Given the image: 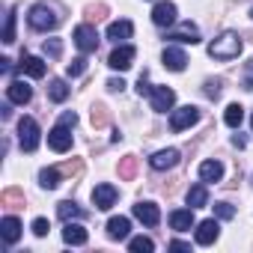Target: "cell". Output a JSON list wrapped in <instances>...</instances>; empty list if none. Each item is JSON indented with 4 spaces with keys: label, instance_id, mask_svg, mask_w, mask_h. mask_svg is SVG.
I'll return each mask as SVG.
<instances>
[{
    "label": "cell",
    "instance_id": "obj_1",
    "mask_svg": "<svg viewBox=\"0 0 253 253\" xmlns=\"http://www.w3.org/2000/svg\"><path fill=\"white\" fill-rule=\"evenodd\" d=\"M238 54H241V39L232 30H226L223 36H217L209 45V57H214V60H235Z\"/></svg>",
    "mask_w": 253,
    "mask_h": 253
},
{
    "label": "cell",
    "instance_id": "obj_2",
    "mask_svg": "<svg viewBox=\"0 0 253 253\" xmlns=\"http://www.w3.org/2000/svg\"><path fill=\"white\" fill-rule=\"evenodd\" d=\"M27 21H30V27H33V30L48 33V30H54V27H57V21H60V18L54 15V9H51L48 3H36V6L30 9Z\"/></svg>",
    "mask_w": 253,
    "mask_h": 253
},
{
    "label": "cell",
    "instance_id": "obj_3",
    "mask_svg": "<svg viewBox=\"0 0 253 253\" xmlns=\"http://www.w3.org/2000/svg\"><path fill=\"white\" fill-rule=\"evenodd\" d=\"M18 143L24 152H33L39 146V125L33 116H21L18 119Z\"/></svg>",
    "mask_w": 253,
    "mask_h": 253
},
{
    "label": "cell",
    "instance_id": "obj_4",
    "mask_svg": "<svg viewBox=\"0 0 253 253\" xmlns=\"http://www.w3.org/2000/svg\"><path fill=\"white\" fill-rule=\"evenodd\" d=\"M75 45H78L81 54H92V51L98 48V33H95V27H92V24H78V27H75Z\"/></svg>",
    "mask_w": 253,
    "mask_h": 253
},
{
    "label": "cell",
    "instance_id": "obj_5",
    "mask_svg": "<svg viewBox=\"0 0 253 253\" xmlns=\"http://www.w3.org/2000/svg\"><path fill=\"white\" fill-rule=\"evenodd\" d=\"M197 119H200V110L191 107V104H185V107L173 110V116H170V128H173V131H185V128H191Z\"/></svg>",
    "mask_w": 253,
    "mask_h": 253
},
{
    "label": "cell",
    "instance_id": "obj_6",
    "mask_svg": "<svg viewBox=\"0 0 253 253\" xmlns=\"http://www.w3.org/2000/svg\"><path fill=\"white\" fill-rule=\"evenodd\" d=\"M149 101H152V110H155V113H167V110L176 104V92H173L170 86H152Z\"/></svg>",
    "mask_w": 253,
    "mask_h": 253
},
{
    "label": "cell",
    "instance_id": "obj_7",
    "mask_svg": "<svg viewBox=\"0 0 253 253\" xmlns=\"http://www.w3.org/2000/svg\"><path fill=\"white\" fill-rule=\"evenodd\" d=\"M134 48L131 45H119L110 57H107V66L110 69H116V72H125V69H131V63H134Z\"/></svg>",
    "mask_w": 253,
    "mask_h": 253
},
{
    "label": "cell",
    "instance_id": "obj_8",
    "mask_svg": "<svg viewBox=\"0 0 253 253\" xmlns=\"http://www.w3.org/2000/svg\"><path fill=\"white\" fill-rule=\"evenodd\" d=\"M48 146L54 152H69L72 149V134H69V125H57V128L48 131Z\"/></svg>",
    "mask_w": 253,
    "mask_h": 253
},
{
    "label": "cell",
    "instance_id": "obj_9",
    "mask_svg": "<svg viewBox=\"0 0 253 253\" xmlns=\"http://www.w3.org/2000/svg\"><path fill=\"white\" fill-rule=\"evenodd\" d=\"M152 21L158 27H170L176 24V3H170V0H161V3H155L152 9Z\"/></svg>",
    "mask_w": 253,
    "mask_h": 253
},
{
    "label": "cell",
    "instance_id": "obj_10",
    "mask_svg": "<svg viewBox=\"0 0 253 253\" xmlns=\"http://www.w3.org/2000/svg\"><path fill=\"white\" fill-rule=\"evenodd\" d=\"M217 235H220V226H217V220H214V217H209V220L197 223V244L209 247V244H214V241H217Z\"/></svg>",
    "mask_w": 253,
    "mask_h": 253
},
{
    "label": "cell",
    "instance_id": "obj_11",
    "mask_svg": "<svg viewBox=\"0 0 253 253\" xmlns=\"http://www.w3.org/2000/svg\"><path fill=\"white\" fill-rule=\"evenodd\" d=\"M92 203H95V209H101V211H107L113 203H116V188L113 185H95V191H92Z\"/></svg>",
    "mask_w": 253,
    "mask_h": 253
},
{
    "label": "cell",
    "instance_id": "obj_12",
    "mask_svg": "<svg viewBox=\"0 0 253 253\" xmlns=\"http://www.w3.org/2000/svg\"><path fill=\"white\" fill-rule=\"evenodd\" d=\"M134 217L140 223H146V226H158L161 223V211H158L155 203H137L134 206Z\"/></svg>",
    "mask_w": 253,
    "mask_h": 253
},
{
    "label": "cell",
    "instance_id": "obj_13",
    "mask_svg": "<svg viewBox=\"0 0 253 253\" xmlns=\"http://www.w3.org/2000/svg\"><path fill=\"white\" fill-rule=\"evenodd\" d=\"M161 60H164V66H167L170 72H185V66H188L185 51H182V48H173V45L164 48V57H161Z\"/></svg>",
    "mask_w": 253,
    "mask_h": 253
},
{
    "label": "cell",
    "instance_id": "obj_14",
    "mask_svg": "<svg viewBox=\"0 0 253 253\" xmlns=\"http://www.w3.org/2000/svg\"><path fill=\"white\" fill-rule=\"evenodd\" d=\"M6 98H9L12 104H27V101L33 98V89H30L24 81H12V84L6 86Z\"/></svg>",
    "mask_w": 253,
    "mask_h": 253
},
{
    "label": "cell",
    "instance_id": "obj_15",
    "mask_svg": "<svg viewBox=\"0 0 253 253\" xmlns=\"http://www.w3.org/2000/svg\"><path fill=\"white\" fill-rule=\"evenodd\" d=\"M0 235H3L6 244H15V241L21 238V220L12 217V214H6L3 220H0Z\"/></svg>",
    "mask_w": 253,
    "mask_h": 253
},
{
    "label": "cell",
    "instance_id": "obj_16",
    "mask_svg": "<svg viewBox=\"0 0 253 253\" xmlns=\"http://www.w3.org/2000/svg\"><path fill=\"white\" fill-rule=\"evenodd\" d=\"M128 232H131V220L128 217H110L107 220V238L122 241V238H128Z\"/></svg>",
    "mask_w": 253,
    "mask_h": 253
},
{
    "label": "cell",
    "instance_id": "obj_17",
    "mask_svg": "<svg viewBox=\"0 0 253 253\" xmlns=\"http://www.w3.org/2000/svg\"><path fill=\"white\" fill-rule=\"evenodd\" d=\"M170 226L176 232H188L194 226V209H176V211H170Z\"/></svg>",
    "mask_w": 253,
    "mask_h": 253
},
{
    "label": "cell",
    "instance_id": "obj_18",
    "mask_svg": "<svg viewBox=\"0 0 253 253\" xmlns=\"http://www.w3.org/2000/svg\"><path fill=\"white\" fill-rule=\"evenodd\" d=\"M86 229L81 226V223H72V220H66V229H63V241L66 244H72V247H81V244H86Z\"/></svg>",
    "mask_w": 253,
    "mask_h": 253
},
{
    "label": "cell",
    "instance_id": "obj_19",
    "mask_svg": "<svg viewBox=\"0 0 253 253\" xmlns=\"http://www.w3.org/2000/svg\"><path fill=\"white\" fill-rule=\"evenodd\" d=\"M164 39H170V42H191V45H197V42H200V30H197L194 24H182L179 30H170Z\"/></svg>",
    "mask_w": 253,
    "mask_h": 253
},
{
    "label": "cell",
    "instance_id": "obj_20",
    "mask_svg": "<svg viewBox=\"0 0 253 253\" xmlns=\"http://www.w3.org/2000/svg\"><path fill=\"white\" fill-rule=\"evenodd\" d=\"M149 164H152L155 170H170V167L179 164V152H176V149H161V152H155V155L149 158Z\"/></svg>",
    "mask_w": 253,
    "mask_h": 253
},
{
    "label": "cell",
    "instance_id": "obj_21",
    "mask_svg": "<svg viewBox=\"0 0 253 253\" xmlns=\"http://www.w3.org/2000/svg\"><path fill=\"white\" fill-rule=\"evenodd\" d=\"M131 33H134V27H131V21H113L110 27H107V39L110 42H125V39H131Z\"/></svg>",
    "mask_w": 253,
    "mask_h": 253
},
{
    "label": "cell",
    "instance_id": "obj_22",
    "mask_svg": "<svg viewBox=\"0 0 253 253\" xmlns=\"http://www.w3.org/2000/svg\"><path fill=\"white\" fill-rule=\"evenodd\" d=\"M21 72L27 75V78H45V72H48V66H45V60H39V57H21Z\"/></svg>",
    "mask_w": 253,
    "mask_h": 253
},
{
    "label": "cell",
    "instance_id": "obj_23",
    "mask_svg": "<svg viewBox=\"0 0 253 253\" xmlns=\"http://www.w3.org/2000/svg\"><path fill=\"white\" fill-rule=\"evenodd\" d=\"M200 179L203 182H220L223 179V164L220 161H203L200 164Z\"/></svg>",
    "mask_w": 253,
    "mask_h": 253
},
{
    "label": "cell",
    "instance_id": "obj_24",
    "mask_svg": "<svg viewBox=\"0 0 253 253\" xmlns=\"http://www.w3.org/2000/svg\"><path fill=\"white\" fill-rule=\"evenodd\" d=\"M57 214H60L63 220H84V217H86V211H84L78 203H72V200H63V203L57 206Z\"/></svg>",
    "mask_w": 253,
    "mask_h": 253
},
{
    "label": "cell",
    "instance_id": "obj_25",
    "mask_svg": "<svg viewBox=\"0 0 253 253\" xmlns=\"http://www.w3.org/2000/svg\"><path fill=\"white\" fill-rule=\"evenodd\" d=\"M60 176H63V173H60L57 167H45V170L39 173V185H42L45 191H54V188L60 185Z\"/></svg>",
    "mask_w": 253,
    "mask_h": 253
},
{
    "label": "cell",
    "instance_id": "obj_26",
    "mask_svg": "<svg viewBox=\"0 0 253 253\" xmlns=\"http://www.w3.org/2000/svg\"><path fill=\"white\" fill-rule=\"evenodd\" d=\"M209 203V191H206V185H194L191 191H188V206L191 209H203Z\"/></svg>",
    "mask_w": 253,
    "mask_h": 253
},
{
    "label": "cell",
    "instance_id": "obj_27",
    "mask_svg": "<svg viewBox=\"0 0 253 253\" xmlns=\"http://www.w3.org/2000/svg\"><path fill=\"white\" fill-rule=\"evenodd\" d=\"M69 92H72V89H69V84H66V81H60V78H57V81H51V86H48L51 101H66V98H69Z\"/></svg>",
    "mask_w": 253,
    "mask_h": 253
},
{
    "label": "cell",
    "instance_id": "obj_28",
    "mask_svg": "<svg viewBox=\"0 0 253 253\" xmlns=\"http://www.w3.org/2000/svg\"><path fill=\"white\" fill-rule=\"evenodd\" d=\"M241 119H244V107H241V104H229L226 113H223V122L229 125V128H238Z\"/></svg>",
    "mask_w": 253,
    "mask_h": 253
},
{
    "label": "cell",
    "instance_id": "obj_29",
    "mask_svg": "<svg viewBox=\"0 0 253 253\" xmlns=\"http://www.w3.org/2000/svg\"><path fill=\"white\" fill-rule=\"evenodd\" d=\"M134 173H137V158L134 155H128V158H122L119 161V179H134Z\"/></svg>",
    "mask_w": 253,
    "mask_h": 253
},
{
    "label": "cell",
    "instance_id": "obj_30",
    "mask_svg": "<svg viewBox=\"0 0 253 253\" xmlns=\"http://www.w3.org/2000/svg\"><path fill=\"white\" fill-rule=\"evenodd\" d=\"M128 247H131V253H152L155 250V241L146 238V235H137V238L128 241Z\"/></svg>",
    "mask_w": 253,
    "mask_h": 253
},
{
    "label": "cell",
    "instance_id": "obj_31",
    "mask_svg": "<svg viewBox=\"0 0 253 253\" xmlns=\"http://www.w3.org/2000/svg\"><path fill=\"white\" fill-rule=\"evenodd\" d=\"M0 203H3V206H9V209H15V206H24V194H21V191H15V188H9V191H3V194H0Z\"/></svg>",
    "mask_w": 253,
    "mask_h": 253
},
{
    "label": "cell",
    "instance_id": "obj_32",
    "mask_svg": "<svg viewBox=\"0 0 253 253\" xmlns=\"http://www.w3.org/2000/svg\"><path fill=\"white\" fill-rule=\"evenodd\" d=\"M3 42H6V45H12V42H15V12H12V9H9L6 24H3Z\"/></svg>",
    "mask_w": 253,
    "mask_h": 253
},
{
    "label": "cell",
    "instance_id": "obj_33",
    "mask_svg": "<svg viewBox=\"0 0 253 253\" xmlns=\"http://www.w3.org/2000/svg\"><path fill=\"white\" fill-rule=\"evenodd\" d=\"M60 54H63V42H60V39H45V57L57 60Z\"/></svg>",
    "mask_w": 253,
    "mask_h": 253
},
{
    "label": "cell",
    "instance_id": "obj_34",
    "mask_svg": "<svg viewBox=\"0 0 253 253\" xmlns=\"http://www.w3.org/2000/svg\"><path fill=\"white\" fill-rule=\"evenodd\" d=\"M92 125H95V128L107 125V107H104V104H95V107H92Z\"/></svg>",
    "mask_w": 253,
    "mask_h": 253
},
{
    "label": "cell",
    "instance_id": "obj_35",
    "mask_svg": "<svg viewBox=\"0 0 253 253\" xmlns=\"http://www.w3.org/2000/svg\"><path fill=\"white\" fill-rule=\"evenodd\" d=\"M84 72H86V60H84V57L72 60V63H69V69H66V75H69V78H78V75H84Z\"/></svg>",
    "mask_w": 253,
    "mask_h": 253
},
{
    "label": "cell",
    "instance_id": "obj_36",
    "mask_svg": "<svg viewBox=\"0 0 253 253\" xmlns=\"http://www.w3.org/2000/svg\"><path fill=\"white\" fill-rule=\"evenodd\" d=\"M214 214H217L220 220H229V217H235V209H232L229 203H217V206H214Z\"/></svg>",
    "mask_w": 253,
    "mask_h": 253
},
{
    "label": "cell",
    "instance_id": "obj_37",
    "mask_svg": "<svg viewBox=\"0 0 253 253\" xmlns=\"http://www.w3.org/2000/svg\"><path fill=\"white\" fill-rule=\"evenodd\" d=\"M48 229H51V226H48V220H45V217H36V220H33V232H36L39 238H45V235H48Z\"/></svg>",
    "mask_w": 253,
    "mask_h": 253
},
{
    "label": "cell",
    "instance_id": "obj_38",
    "mask_svg": "<svg viewBox=\"0 0 253 253\" xmlns=\"http://www.w3.org/2000/svg\"><path fill=\"white\" fill-rule=\"evenodd\" d=\"M60 125H69V128H75V125H78V113H75V110H66V113L60 116Z\"/></svg>",
    "mask_w": 253,
    "mask_h": 253
},
{
    "label": "cell",
    "instance_id": "obj_39",
    "mask_svg": "<svg viewBox=\"0 0 253 253\" xmlns=\"http://www.w3.org/2000/svg\"><path fill=\"white\" fill-rule=\"evenodd\" d=\"M206 95L209 98H217L220 95V81H206Z\"/></svg>",
    "mask_w": 253,
    "mask_h": 253
},
{
    "label": "cell",
    "instance_id": "obj_40",
    "mask_svg": "<svg viewBox=\"0 0 253 253\" xmlns=\"http://www.w3.org/2000/svg\"><path fill=\"white\" fill-rule=\"evenodd\" d=\"M104 15H107V6H101V3H98V6H89V18H95V21H101Z\"/></svg>",
    "mask_w": 253,
    "mask_h": 253
},
{
    "label": "cell",
    "instance_id": "obj_41",
    "mask_svg": "<svg viewBox=\"0 0 253 253\" xmlns=\"http://www.w3.org/2000/svg\"><path fill=\"white\" fill-rule=\"evenodd\" d=\"M137 92H140V95H149V92H152V84L146 81V75H140V81H137Z\"/></svg>",
    "mask_w": 253,
    "mask_h": 253
},
{
    "label": "cell",
    "instance_id": "obj_42",
    "mask_svg": "<svg viewBox=\"0 0 253 253\" xmlns=\"http://www.w3.org/2000/svg\"><path fill=\"white\" fill-rule=\"evenodd\" d=\"M107 86H110L113 92H122V89H125V81H122V78H110V81H107Z\"/></svg>",
    "mask_w": 253,
    "mask_h": 253
},
{
    "label": "cell",
    "instance_id": "obj_43",
    "mask_svg": "<svg viewBox=\"0 0 253 253\" xmlns=\"http://www.w3.org/2000/svg\"><path fill=\"white\" fill-rule=\"evenodd\" d=\"M244 89H253V63H250V69L244 75Z\"/></svg>",
    "mask_w": 253,
    "mask_h": 253
},
{
    "label": "cell",
    "instance_id": "obj_44",
    "mask_svg": "<svg viewBox=\"0 0 253 253\" xmlns=\"http://www.w3.org/2000/svg\"><path fill=\"white\" fill-rule=\"evenodd\" d=\"M170 247L173 250H191V244H185V241H170Z\"/></svg>",
    "mask_w": 253,
    "mask_h": 253
},
{
    "label": "cell",
    "instance_id": "obj_45",
    "mask_svg": "<svg viewBox=\"0 0 253 253\" xmlns=\"http://www.w3.org/2000/svg\"><path fill=\"white\" fill-rule=\"evenodd\" d=\"M250 18H253V9H250Z\"/></svg>",
    "mask_w": 253,
    "mask_h": 253
},
{
    "label": "cell",
    "instance_id": "obj_46",
    "mask_svg": "<svg viewBox=\"0 0 253 253\" xmlns=\"http://www.w3.org/2000/svg\"><path fill=\"white\" fill-rule=\"evenodd\" d=\"M250 125H253V119H250Z\"/></svg>",
    "mask_w": 253,
    "mask_h": 253
}]
</instances>
